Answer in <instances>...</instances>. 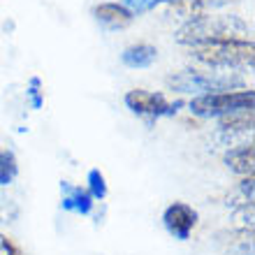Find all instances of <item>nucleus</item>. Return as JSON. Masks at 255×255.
<instances>
[{
  "mask_svg": "<svg viewBox=\"0 0 255 255\" xmlns=\"http://www.w3.org/2000/svg\"><path fill=\"white\" fill-rule=\"evenodd\" d=\"M225 165H228L235 174L239 176H251L255 172V144H239V146L230 148L225 153Z\"/></svg>",
  "mask_w": 255,
  "mask_h": 255,
  "instance_id": "obj_7",
  "label": "nucleus"
},
{
  "mask_svg": "<svg viewBox=\"0 0 255 255\" xmlns=\"http://www.w3.org/2000/svg\"><path fill=\"white\" fill-rule=\"evenodd\" d=\"M255 95L253 91H214V93H202L195 95L190 100V112L202 119H211V116L228 114L232 109L253 107Z\"/></svg>",
  "mask_w": 255,
  "mask_h": 255,
  "instance_id": "obj_3",
  "label": "nucleus"
},
{
  "mask_svg": "<svg viewBox=\"0 0 255 255\" xmlns=\"http://www.w3.org/2000/svg\"><path fill=\"white\" fill-rule=\"evenodd\" d=\"M19 216V207L12 197L0 193V223H12L14 218Z\"/></svg>",
  "mask_w": 255,
  "mask_h": 255,
  "instance_id": "obj_13",
  "label": "nucleus"
},
{
  "mask_svg": "<svg viewBox=\"0 0 255 255\" xmlns=\"http://www.w3.org/2000/svg\"><path fill=\"white\" fill-rule=\"evenodd\" d=\"M126 105L128 109H132L139 116H172L176 114V109L181 107V102H167L162 93H153V91H144V88H134L126 93Z\"/></svg>",
  "mask_w": 255,
  "mask_h": 255,
  "instance_id": "obj_4",
  "label": "nucleus"
},
{
  "mask_svg": "<svg viewBox=\"0 0 255 255\" xmlns=\"http://www.w3.org/2000/svg\"><path fill=\"white\" fill-rule=\"evenodd\" d=\"M0 255H19L16 253V249L12 246V242L7 239V237L0 235Z\"/></svg>",
  "mask_w": 255,
  "mask_h": 255,
  "instance_id": "obj_17",
  "label": "nucleus"
},
{
  "mask_svg": "<svg viewBox=\"0 0 255 255\" xmlns=\"http://www.w3.org/2000/svg\"><path fill=\"white\" fill-rule=\"evenodd\" d=\"M40 86H42L40 77H33V79H30V86H28V95H30V105H33V109H40L42 102H44V100H42Z\"/></svg>",
  "mask_w": 255,
  "mask_h": 255,
  "instance_id": "obj_16",
  "label": "nucleus"
},
{
  "mask_svg": "<svg viewBox=\"0 0 255 255\" xmlns=\"http://www.w3.org/2000/svg\"><path fill=\"white\" fill-rule=\"evenodd\" d=\"M16 174H19V165H16L14 153L0 148V188H2V186H9V183L16 179Z\"/></svg>",
  "mask_w": 255,
  "mask_h": 255,
  "instance_id": "obj_11",
  "label": "nucleus"
},
{
  "mask_svg": "<svg viewBox=\"0 0 255 255\" xmlns=\"http://www.w3.org/2000/svg\"><path fill=\"white\" fill-rule=\"evenodd\" d=\"M155 56H158V49H155L153 44L139 42V44H132V47H128L126 51H123L121 61H123V65H128V67H148L155 61Z\"/></svg>",
  "mask_w": 255,
  "mask_h": 255,
  "instance_id": "obj_9",
  "label": "nucleus"
},
{
  "mask_svg": "<svg viewBox=\"0 0 255 255\" xmlns=\"http://www.w3.org/2000/svg\"><path fill=\"white\" fill-rule=\"evenodd\" d=\"M162 2H169V0H123L121 5H126L132 14H141V12H148V9L162 5Z\"/></svg>",
  "mask_w": 255,
  "mask_h": 255,
  "instance_id": "obj_15",
  "label": "nucleus"
},
{
  "mask_svg": "<svg viewBox=\"0 0 255 255\" xmlns=\"http://www.w3.org/2000/svg\"><path fill=\"white\" fill-rule=\"evenodd\" d=\"M216 119H218V128H221L223 132H251L255 123L253 107L232 109V112L216 116Z\"/></svg>",
  "mask_w": 255,
  "mask_h": 255,
  "instance_id": "obj_8",
  "label": "nucleus"
},
{
  "mask_svg": "<svg viewBox=\"0 0 255 255\" xmlns=\"http://www.w3.org/2000/svg\"><path fill=\"white\" fill-rule=\"evenodd\" d=\"M93 16L95 21H100L102 26L112 28V30L128 28L134 19V14L121 2H100V5L93 7Z\"/></svg>",
  "mask_w": 255,
  "mask_h": 255,
  "instance_id": "obj_6",
  "label": "nucleus"
},
{
  "mask_svg": "<svg viewBox=\"0 0 255 255\" xmlns=\"http://www.w3.org/2000/svg\"><path fill=\"white\" fill-rule=\"evenodd\" d=\"M88 193L93 195V200H105L107 197V183H105V174L100 169L88 172Z\"/></svg>",
  "mask_w": 255,
  "mask_h": 255,
  "instance_id": "obj_12",
  "label": "nucleus"
},
{
  "mask_svg": "<svg viewBox=\"0 0 255 255\" xmlns=\"http://www.w3.org/2000/svg\"><path fill=\"white\" fill-rule=\"evenodd\" d=\"M225 40H251L249 23L237 14H228V16L202 14V16L188 19L176 33V42L186 44V47H197V44Z\"/></svg>",
  "mask_w": 255,
  "mask_h": 255,
  "instance_id": "obj_1",
  "label": "nucleus"
},
{
  "mask_svg": "<svg viewBox=\"0 0 255 255\" xmlns=\"http://www.w3.org/2000/svg\"><path fill=\"white\" fill-rule=\"evenodd\" d=\"M237 230H253V204H242L235 211Z\"/></svg>",
  "mask_w": 255,
  "mask_h": 255,
  "instance_id": "obj_14",
  "label": "nucleus"
},
{
  "mask_svg": "<svg viewBox=\"0 0 255 255\" xmlns=\"http://www.w3.org/2000/svg\"><path fill=\"white\" fill-rule=\"evenodd\" d=\"M165 228L176 237V239H188L190 230L197 225V211L186 202H174L165 209Z\"/></svg>",
  "mask_w": 255,
  "mask_h": 255,
  "instance_id": "obj_5",
  "label": "nucleus"
},
{
  "mask_svg": "<svg viewBox=\"0 0 255 255\" xmlns=\"http://www.w3.org/2000/svg\"><path fill=\"white\" fill-rule=\"evenodd\" d=\"M193 56L204 65L211 67H239L253 65L255 47L253 40H225V42H209L190 47Z\"/></svg>",
  "mask_w": 255,
  "mask_h": 255,
  "instance_id": "obj_2",
  "label": "nucleus"
},
{
  "mask_svg": "<svg viewBox=\"0 0 255 255\" xmlns=\"http://www.w3.org/2000/svg\"><path fill=\"white\" fill-rule=\"evenodd\" d=\"M61 190L65 197L72 200V211H79V214H91L93 209V195L84 188H77V186H70L67 181L61 183Z\"/></svg>",
  "mask_w": 255,
  "mask_h": 255,
  "instance_id": "obj_10",
  "label": "nucleus"
}]
</instances>
